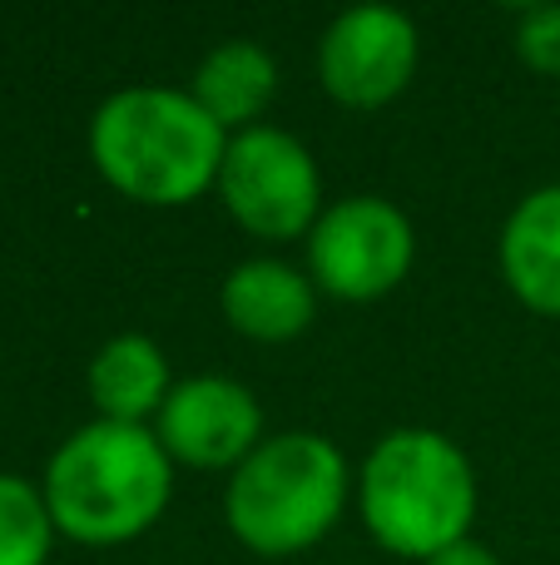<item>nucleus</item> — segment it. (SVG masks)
I'll use <instances>...</instances> for the list:
<instances>
[{
    "instance_id": "12",
    "label": "nucleus",
    "mask_w": 560,
    "mask_h": 565,
    "mask_svg": "<svg viewBox=\"0 0 560 565\" xmlns=\"http://www.w3.org/2000/svg\"><path fill=\"white\" fill-rule=\"evenodd\" d=\"M85 387L105 422H139V427H149L159 417V407H164L174 377H169L164 348L149 332H115L89 358Z\"/></svg>"
},
{
    "instance_id": "7",
    "label": "nucleus",
    "mask_w": 560,
    "mask_h": 565,
    "mask_svg": "<svg viewBox=\"0 0 560 565\" xmlns=\"http://www.w3.org/2000/svg\"><path fill=\"white\" fill-rule=\"evenodd\" d=\"M422 35L397 6H353L317 40V79L347 109H383L412 85Z\"/></svg>"
},
{
    "instance_id": "15",
    "label": "nucleus",
    "mask_w": 560,
    "mask_h": 565,
    "mask_svg": "<svg viewBox=\"0 0 560 565\" xmlns=\"http://www.w3.org/2000/svg\"><path fill=\"white\" fill-rule=\"evenodd\" d=\"M422 565H502V556H496L486 541H476V536H466V541H456V546H446V551H437L432 561H422Z\"/></svg>"
},
{
    "instance_id": "6",
    "label": "nucleus",
    "mask_w": 560,
    "mask_h": 565,
    "mask_svg": "<svg viewBox=\"0 0 560 565\" xmlns=\"http://www.w3.org/2000/svg\"><path fill=\"white\" fill-rule=\"evenodd\" d=\"M308 278L347 302H373L407 278L417 258L412 218L383 194H347L317 214L303 238Z\"/></svg>"
},
{
    "instance_id": "9",
    "label": "nucleus",
    "mask_w": 560,
    "mask_h": 565,
    "mask_svg": "<svg viewBox=\"0 0 560 565\" xmlns=\"http://www.w3.org/2000/svg\"><path fill=\"white\" fill-rule=\"evenodd\" d=\"M218 308L228 328L254 342H288L313 328L317 318V282L308 268L283 258H244L218 282Z\"/></svg>"
},
{
    "instance_id": "3",
    "label": "nucleus",
    "mask_w": 560,
    "mask_h": 565,
    "mask_svg": "<svg viewBox=\"0 0 560 565\" xmlns=\"http://www.w3.org/2000/svg\"><path fill=\"white\" fill-rule=\"evenodd\" d=\"M476 467L446 431L392 427L373 441L357 471V516L383 551L432 561L472 536Z\"/></svg>"
},
{
    "instance_id": "5",
    "label": "nucleus",
    "mask_w": 560,
    "mask_h": 565,
    "mask_svg": "<svg viewBox=\"0 0 560 565\" xmlns=\"http://www.w3.org/2000/svg\"><path fill=\"white\" fill-rule=\"evenodd\" d=\"M214 189L244 234L273 238V244L308 238V228L327 209L313 149L278 125H254L244 135H228Z\"/></svg>"
},
{
    "instance_id": "11",
    "label": "nucleus",
    "mask_w": 560,
    "mask_h": 565,
    "mask_svg": "<svg viewBox=\"0 0 560 565\" xmlns=\"http://www.w3.org/2000/svg\"><path fill=\"white\" fill-rule=\"evenodd\" d=\"M189 95L208 109L224 135H244V129L263 125L268 105L278 99V60L263 40H218L204 60H198Z\"/></svg>"
},
{
    "instance_id": "2",
    "label": "nucleus",
    "mask_w": 560,
    "mask_h": 565,
    "mask_svg": "<svg viewBox=\"0 0 560 565\" xmlns=\"http://www.w3.org/2000/svg\"><path fill=\"white\" fill-rule=\"evenodd\" d=\"M40 497L60 536L79 546H119L164 516L174 497V457L154 427L139 422H85L45 461Z\"/></svg>"
},
{
    "instance_id": "1",
    "label": "nucleus",
    "mask_w": 560,
    "mask_h": 565,
    "mask_svg": "<svg viewBox=\"0 0 560 565\" xmlns=\"http://www.w3.org/2000/svg\"><path fill=\"white\" fill-rule=\"evenodd\" d=\"M228 135L189 89L125 85L89 115V159L109 189L149 209H184L218 184Z\"/></svg>"
},
{
    "instance_id": "14",
    "label": "nucleus",
    "mask_w": 560,
    "mask_h": 565,
    "mask_svg": "<svg viewBox=\"0 0 560 565\" xmlns=\"http://www.w3.org/2000/svg\"><path fill=\"white\" fill-rule=\"evenodd\" d=\"M516 55L541 75H560V6H526L516 20Z\"/></svg>"
},
{
    "instance_id": "13",
    "label": "nucleus",
    "mask_w": 560,
    "mask_h": 565,
    "mask_svg": "<svg viewBox=\"0 0 560 565\" xmlns=\"http://www.w3.org/2000/svg\"><path fill=\"white\" fill-rule=\"evenodd\" d=\"M55 536L60 531L35 481L0 471V565H45Z\"/></svg>"
},
{
    "instance_id": "10",
    "label": "nucleus",
    "mask_w": 560,
    "mask_h": 565,
    "mask_svg": "<svg viewBox=\"0 0 560 565\" xmlns=\"http://www.w3.org/2000/svg\"><path fill=\"white\" fill-rule=\"evenodd\" d=\"M496 264L531 312L560 318V184H541L506 214Z\"/></svg>"
},
{
    "instance_id": "8",
    "label": "nucleus",
    "mask_w": 560,
    "mask_h": 565,
    "mask_svg": "<svg viewBox=\"0 0 560 565\" xmlns=\"http://www.w3.org/2000/svg\"><path fill=\"white\" fill-rule=\"evenodd\" d=\"M149 427H154L159 447L184 467L234 471L263 441V407L244 382L198 372V377L169 387L164 407Z\"/></svg>"
},
{
    "instance_id": "4",
    "label": "nucleus",
    "mask_w": 560,
    "mask_h": 565,
    "mask_svg": "<svg viewBox=\"0 0 560 565\" xmlns=\"http://www.w3.org/2000/svg\"><path fill=\"white\" fill-rule=\"evenodd\" d=\"M353 467L323 431L263 437L224 487V521L254 556H298L343 521Z\"/></svg>"
}]
</instances>
